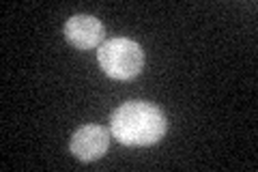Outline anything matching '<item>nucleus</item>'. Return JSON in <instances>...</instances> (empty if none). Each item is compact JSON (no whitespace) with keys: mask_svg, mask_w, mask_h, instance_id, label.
<instances>
[{"mask_svg":"<svg viewBox=\"0 0 258 172\" xmlns=\"http://www.w3.org/2000/svg\"><path fill=\"white\" fill-rule=\"evenodd\" d=\"M168 121L155 103L127 101L110 119L112 138L125 146H151L166 136Z\"/></svg>","mask_w":258,"mask_h":172,"instance_id":"1","label":"nucleus"},{"mask_svg":"<svg viewBox=\"0 0 258 172\" xmlns=\"http://www.w3.org/2000/svg\"><path fill=\"white\" fill-rule=\"evenodd\" d=\"M97 61L108 78L127 82L140 76L144 67V52L136 41L114 37L97 47Z\"/></svg>","mask_w":258,"mask_h":172,"instance_id":"2","label":"nucleus"},{"mask_svg":"<svg viewBox=\"0 0 258 172\" xmlns=\"http://www.w3.org/2000/svg\"><path fill=\"white\" fill-rule=\"evenodd\" d=\"M112 132L101 125H84L71 136V153L80 161H95L106 155Z\"/></svg>","mask_w":258,"mask_h":172,"instance_id":"3","label":"nucleus"},{"mask_svg":"<svg viewBox=\"0 0 258 172\" xmlns=\"http://www.w3.org/2000/svg\"><path fill=\"white\" fill-rule=\"evenodd\" d=\"M103 24L93 15H74L64 24V37L78 50H93L103 41Z\"/></svg>","mask_w":258,"mask_h":172,"instance_id":"4","label":"nucleus"}]
</instances>
